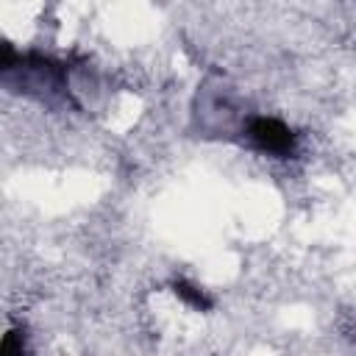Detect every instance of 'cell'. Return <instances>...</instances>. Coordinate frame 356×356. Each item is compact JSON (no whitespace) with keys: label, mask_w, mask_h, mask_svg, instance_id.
Masks as SVG:
<instances>
[{"label":"cell","mask_w":356,"mask_h":356,"mask_svg":"<svg viewBox=\"0 0 356 356\" xmlns=\"http://www.w3.org/2000/svg\"><path fill=\"white\" fill-rule=\"evenodd\" d=\"M0 356H25V334L19 328L6 331L3 345H0Z\"/></svg>","instance_id":"cell-3"},{"label":"cell","mask_w":356,"mask_h":356,"mask_svg":"<svg viewBox=\"0 0 356 356\" xmlns=\"http://www.w3.org/2000/svg\"><path fill=\"white\" fill-rule=\"evenodd\" d=\"M248 139L259 153H267L275 159H286L298 147V134L284 120L267 117V114L248 120Z\"/></svg>","instance_id":"cell-1"},{"label":"cell","mask_w":356,"mask_h":356,"mask_svg":"<svg viewBox=\"0 0 356 356\" xmlns=\"http://www.w3.org/2000/svg\"><path fill=\"white\" fill-rule=\"evenodd\" d=\"M172 292H175L178 300H184V303H186L189 309H195V312H211V306H214V300H211L200 286H195V284H189V281H184V278L172 281Z\"/></svg>","instance_id":"cell-2"}]
</instances>
